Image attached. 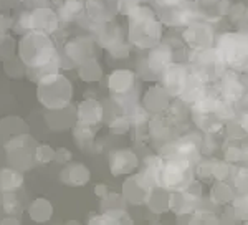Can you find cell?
<instances>
[{
  "mask_svg": "<svg viewBox=\"0 0 248 225\" xmlns=\"http://www.w3.org/2000/svg\"><path fill=\"white\" fill-rule=\"evenodd\" d=\"M103 119V106L96 99H85L77 108V123L94 126Z\"/></svg>",
  "mask_w": 248,
  "mask_h": 225,
  "instance_id": "cell-6",
  "label": "cell"
},
{
  "mask_svg": "<svg viewBox=\"0 0 248 225\" xmlns=\"http://www.w3.org/2000/svg\"><path fill=\"white\" fill-rule=\"evenodd\" d=\"M90 177H91L90 171L86 169L85 164H79V162H70L66 167H63L62 174H60L62 182L71 187L85 186L88 180H90Z\"/></svg>",
  "mask_w": 248,
  "mask_h": 225,
  "instance_id": "cell-5",
  "label": "cell"
},
{
  "mask_svg": "<svg viewBox=\"0 0 248 225\" xmlns=\"http://www.w3.org/2000/svg\"><path fill=\"white\" fill-rule=\"evenodd\" d=\"M23 174L22 171L14 167H2L0 169V194L5 192H17L23 187Z\"/></svg>",
  "mask_w": 248,
  "mask_h": 225,
  "instance_id": "cell-8",
  "label": "cell"
},
{
  "mask_svg": "<svg viewBox=\"0 0 248 225\" xmlns=\"http://www.w3.org/2000/svg\"><path fill=\"white\" fill-rule=\"evenodd\" d=\"M109 164H111V172H113L114 176H121V174H127V172L133 171L136 167V164H138V159H136V156L131 151L119 149V151L111 152Z\"/></svg>",
  "mask_w": 248,
  "mask_h": 225,
  "instance_id": "cell-7",
  "label": "cell"
},
{
  "mask_svg": "<svg viewBox=\"0 0 248 225\" xmlns=\"http://www.w3.org/2000/svg\"><path fill=\"white\" fill-rule=\"evenodd\" d=\"M12 25V20L9 17H3V15H0V33H5L7 28Z\"/></svg>",
  "mask_w": 248,
  "mask_h": 225,
  "instance_id": "cell-13",
  "label": "cell"
},
{
  "mask_svg": "<svg viewBox=\"0 0 248 225\" xmlns=\"http://www.w3.org/2000/svg\"><path fill=\"white\" fill-rule=\"evenodd\" d=\"M55 154H57V149L46 146V144H37V147H35V161H37V164L51 162V161H55Z\"/></svg>",
  "mask_w": 248,
  "mask_h": 225,
  "instance_id": "cell-11",
  "label": "cell"
},
{
  "mask_svg": "<svg viewBox=\"0 0 248 225\" xmlns=\"http://www.w3.org/2000/svg\"><path fill=\"white\" fill-rule=\"evenodd\" d=\"M2 42H3V33H0V47H2Z\"/></svg>",
  "mask_w": 248,
  "mask_h": 225,
  "instance_id": "cell-14",
  "label": "cell"
},
{
  "mask_svg": "<svg viewBox=\"0 0 248 225\" xmlns=\"http://www.w3.org/2000/svg\"><path fill=\"white\" fill-rule=\"evenodd\" d=\"M71 159V152L68 149H57V154H55V161H57L58 164H66L68 161Z\"/></svg>",
  "mask_w": 248,
  "mask_h": 225,
  "instance_id": "cell-12",
  "label": "cell"
},
{
  "mask_svg": "<svg viewBox=\"0 0 248 225\" xmlns=\"http://www.w3.org/2000/svg\"><path fill=\"white\" fill-rule=\"evenodd\" d=\"M46 35L48 33H43V32H30L20 40L18 53L23 65L38 68L53 62L55 45Z\"/></svg>",
  "mask_w": 248,
  "mask_h": 225,
  "instance_id": "cell-1",
  "label": "cell"
},
{
  "mask_svg": "<svg viewBox=\"0 0 248 225\" xmlns=\"http://www.w3.org/2000/svg\"><path fill=\"white\" fill-rule=\"evenodd\" d=\"M70 104L65 108H60V110H48L45 114L46 124L55 131H62V129H68L70 126H73L75 119H77V112L73 114H66Z\"/></svg>",
  "mask_w": 248,
  "mask_h": 225,
  "instance_id": "cell-9",
  "label": "cell"
},
{
  "mask_svg": "<svg viewBox=\"0 0 248 225\" xmlns=\"http://www.w3.org/2000/svg\"><path fill=\"white\" fill-rule=\"evenodd\" d=\"M35 147H37V141L30 132H23L17 136L3 146L5 149L7 164L18 171H30L35 167L37 161H35Z\"/></svg>",
  "mask_w": 248,
  "mask_h": 225,
  "instance_id": "cell-3",
  "label": "cell"
},
{
  "mask_svg": "<svg viewBox=\"0 0 248 225\" xmlns=\"http://www.w3.org/2000/svg\"><path fill=\"white\" fill-rule=\"evenodd\" d=\"M29 215L33 222L45 224L51 219V215H53V206H51L50 200L40 197V199H35L29 206Z\"/></svg>",
  "mask_w": 248,
  "mask_h": 225,
  "instance_id": "cell-10",
  "label": "cell"
},
{
  "mask_svg": "<svg viewBox=\"0 0 248 225\" xmlns=\"http://www.w3.org/2000/svg\"><path fill=\"white\" fill-rule=\"evenodd\" d=\"M37 98L46 110L65 108L70 104L71 99V84L60 73L51 75L50 78L38 81Z\"/></svg>",
  "mask_w": 248,
  "mask_h": 225,
  "instance_id": "cell-2",
  "label": "cell"
},
{
  "mask_svg": "<svg viewBox=\"0 0 248 225\" xmlns=\"http://www.w3.org/2000/svg\"><path fill=\"white\" fill-rule=\"evenodd\" d=\"M29 132V124L18 116H7L0 119V144L5 146L14 138Z\"/></svg>",
  "mask_w": 248,
  "mask_h": 225,
  "instance_id": "cell-4",
  "label": "cell"
}]
</instances>
